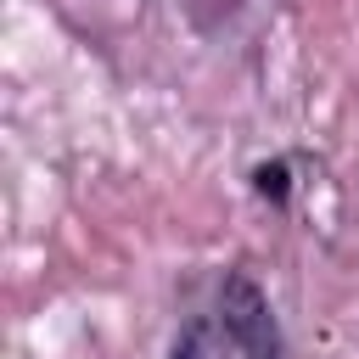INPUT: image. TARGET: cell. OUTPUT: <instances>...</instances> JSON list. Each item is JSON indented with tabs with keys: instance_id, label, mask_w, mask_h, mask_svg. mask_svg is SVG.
<instances>
[{
	"instance_id": "1",
	"label": "cell",
	"mask_w": 359,
	"mask_h": 359,
	"mask_svg": "<svg viewBox=\"0 0 359 359\" xmlns=\"http://www.w3.org/2000/svg\"><path fill=\"white\" fill-rule=\"evenodd\" d=\"M213 320H219V331L236 342V353H247V359H280V353H286L269 297H264L258 280L241 275V269H230V275L219 280V314H213Z\"/></svg>"
},
{
	"instance_id": "2",
	"label": "cell",
	"mask_w": 359,
	"mask_h": 359,
	"mask_svg": "<svg viewBox=\"0 0 359 359\" xmlns=\"http://www.w3.org/2000/svg\"><path fill=\"white\" fill-rule=\"evenodd\" d=\"M230 337L219 331V320H196V325H185V337L174 342V359H230Z\"/></svg>"
},
{
	"instance_id": "3",
	"label": "cell",
	"mask_w": 359,
	"mask_h": 359,
	"mask_svg": "<svg viewBox=\"0 0 359 359\" xmlns=\"http://www.w3.org/2000/svg\"><path fill=\"white\" fill-rule=\"evenodd\" d=\"M252 191H258L264 202H286V196H292V168H286L280 157H275V163H258V168H252Z\"/></svg>"
}]
</instances>
